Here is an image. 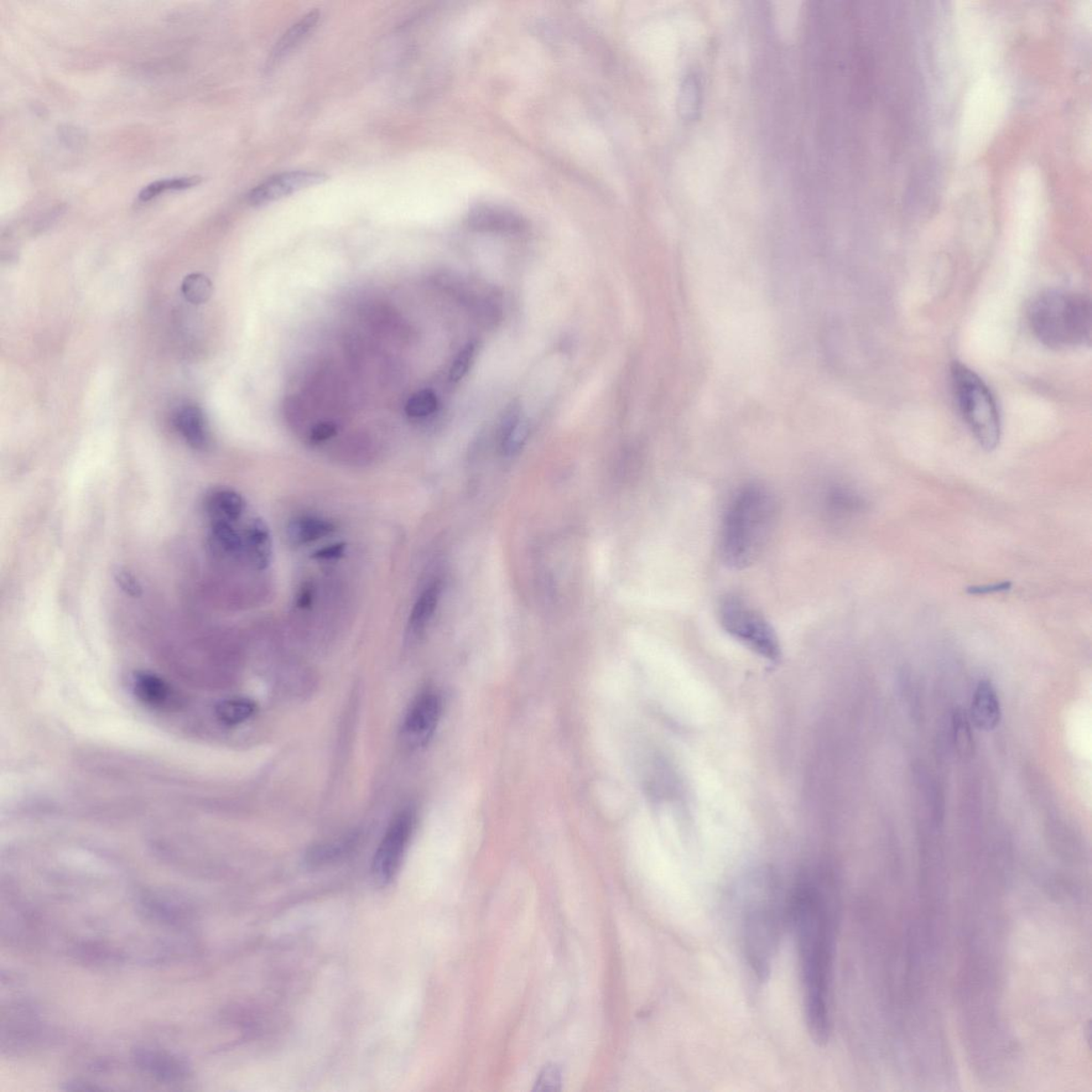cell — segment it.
<instances>
[{
	"mask_svg": "<svg viewBox=\"0 0 1092 1092\" xmlns=\"http://www.w3.org/2000/svg\"><path fill=\"white\" fill-rule=\"evenodd\" d=\"M819 881H803L790 899L802 979L805 1022L816 1043L831 1034V991L837 930L835 892Z\"/></svg>",
	"mask_w": 1092,
	"mask_h": 1092,
	"instance_id": "1",
	"label": "cell"
},
{
	"mask_svg": "<svg viewBox=\"0 0 1092 1092\" xmlns=\"http://www.w3.org/2000/svg\"><path fill=\"white\" fill-rule=\"evenodd\" d=\"M777 502L771 490L749 483L732 497L722 518L719 552L731 569L748 568L760 558L777 519Z\"/></svg>",
	"mask_w": 1092,
	"mask_h": 1092,
	"instance_id": "2",
	"label": "cell"
},
{
	"mask_svg": "<svg viewBox=\"0 0 1092 1092\" xmlns=\"http://www.w3.org/2000/svg\"><path fill=\"white\" fill-rule=\"evenodd\" d=\"M1029 327L1036 339L1055 350L1089 346L1092 310L1087 296L1054 289L1034 297L1027 311Z\"/></svg>",
	"mask_w": 1092,
	"mask_h": 1092,
	"instance_id": "3",
	"label": "cell"
},
{
	"mask_svg": "<svg viewBox=\"0 0 1092 1092\" xmlns=\"http://www.w3.org/2000/svg\"><path fill=\"white\" fill-rule=\"evenodd\" d=\"M776 888L768 886L746 897L742 911V942L746 960L757 979L771 973L782 928V901Z\"/></svg>",
	"mask_w": 1092,
	"mask_h": 1092,
	"instance_id": "4",
	"label": "cell"
},
{
	"mask_svg": "<svg viewBox=\"0 0 1092 1092\" xmlns=\"http://www.w3.org/2000/svg\"><path fill=\"white\" fill-rule=\"evenodd\" d=\"M950 378L956 403L971 433L982 449L996 450L1001 440L1002 422L991 389L979 374L960 362L951 365Z\"/></svg>",
	"mask_w": 1092,
	"mask_h": 1092,
	"instance_id": "5",
	"label": "cell"
},
{
	"mask_svg": "<svg viewBox=\"0 0 1092 1092\" xmlns=\"http://www.w3.org/2000/svg\"><path fill=\"white\" fill-rule=\"evenodd\" d=\"M719 616L727 635L749 651L769 663H778L781 659V643L771 622L743 597L735 595L722 597Z\"/></svg>",
	"mask_w": 1092,
	"mask_h": 1092,
	"instance_id": "6",
	"label": "cell"
},
{
	"mask_svg": "<svg viewBox=\"0 0 1092 1092\" xmlns=\"http://www.w3.org/2000/svg\"><path fill=\"white\" fill-rule=\"evenodd\" d=\"M413 829V814L404 811L393 820L373 861V876L379 886L391 882L402 865Z\"/></svg>",
	"mask_w": 1092,
	"mask_h": 1092,
	"instance_id": "7",
	"label": "cell"
},
{
	"mask_svg": "<svg viewBox=\"0 0 1092 1092\" xmlns=\"http://www.w3.org/2000/svg\"><path fill=\"white\" fill-rule=\"evenodd\" d=\"M327 176L311 171H290L273 176L256 187L248 195L253 206H261L282 199L295 192L324 183Z\"/></svg>",
	"mask_w": 1092,
	"mask_h": 1092,
	"instance_id": "8",
	"label": "cell"
},
{
	"mask_svg": "<svg viewBox=\"0 0 1092 1092\" xmlns=\"http://www.w3.org/2000/svg\"><path fill=\"white\" fill-rule=\"evenodd\" d=\"M441 715V702L434 693H425L416 699L405 716L403 738L410 747H423L433 736Z\"/></svg>",
	"mask_w": 1092,
	"mask_h": 1092,
	"instance_id": "9",
	"label": "cell"
},
{
	"mask_svg": "<svg viewBox=\"0 0 1092 1092\" xmlns=\"http://www.w3.org/2000/svg\"><path fill=\"white\" fill-rule=\"evenodd\" d=\"M971 717L980 730L991 731L1000 724V700L989 681L982 680L977 685L972 700Z\"/></svg>",
	"mask_w": 1092,
	"mask_h": 1092,
	"instance_id": "10",
	"label": "cell"
},
{
	"mask_svg": "<svg viewBox=\"0 0 1092 1092\" xmlns=\"http://www.w3.org/2000/svg\"><path fill=\"white\" fill-rule=\"evenodd\" d=\"M175 426L192 449L203 450L210 444L205 416L196 405L181 408L175 416Z\"/></svg>",
	"mask_w": 1092,
	"mask_h": 1092,
	"instance_id": "11",
	"label": "cell"
},
{
	"mask_svg": "<svg viewBox=\"0 0 1092 1092\" xmlns=\"http://www.w3.org/2000/svg\"><path fill=\"white\" fill-rule=\"evenodd\" d=\"M470 227L480 232L513 233L522 230L523 222L516 215L498 208L483 207L473 212Z\"/></svg>",
	"mask_w": 1092,
	"mask_h": 1092,
	"instance_id": "12",
	"label": "cell"
},
{
	"mask_svg": "<svg viewBox=\"0 0 1092 1092\" xmlns=\"http://www.w3.org/2000/svg\"><path fill=\"white\" fill-rule=\"evenodd\" d=\"M246 549L250 561L258 570L267 568L273 558V546L269 528L263 519H254L250 524Z\"/></svg>",
	"mask_w": 1092,
	"mask_h": 1092,
	"instance_id": "13",
	"label": "cell"
},
{
	"mask_svg": "<svg viewBox=\"0 0 1092 1092\" xmlns=\"http://www.w3.org/2000/svg\"><path fill=\"white\" fill-rule=\"evenodd\" d=\"M136 1060L140 1068L163 1080H178L187 1074V1065L168 1054L143 1049L136 1052Z\"/></svg>",
	"mask_w": 1092,
	"mask_h": 1092,
	"instance_id": "14",
	"label": "cell"
},
{
	"mask_svg": "<svg viewBox=\"0 0 1092 1092\" xmlns=\"http://www.w3.org/2000/svg\"><path fill=\"white\" fill-rule=\"evenodd\" d=\"M206 509L214 522L237 521L244 511L243 498L238 493L228 488H221L210 494L206 499Z\"/></svg>",
	"mask_w": 1092,
	"mask_h": 1092,
	"instance_id": "15",
	"label": "cell"
},
{
	"mask_svg": "<svg viewBox=\"0 0 1092 1092\" xmlns=\"http://www.w3.org/2000/svg\"><path fill=\"white\" fill-rule=\"evenodd\" d=\"M319 13L314 12L306 14L305 17L301 19L297 24H295L293 27H291L288 33L282 36V39L278 42L277 45H275L273 54L270 56V59L268 60L270 65L277 64V62L283 59L285 56L291 53V50L297 48L301 42H303L306 36L309 35L311 31L316 27V24L319 22Z\"/></svg>",
	"mask_w": 1092,
	"mask_h": 1092,
	"instance_id": "16",
	"label": "cell"
},
{
	"mask_svg": "<svg viewBox=\"0 0 1092 1092\" xmlns=\"http://www.w3.org/2000/svg\"><path fill=\"white\" fill-rule=\"evenodd\" d=\"M135 695L149 705L161 706L169 701L170 686L158 675L149 673H138L133 681Z\"/></svg>",
	"mask_w": 1092,
	"mask_h": 1092,
	"instance_id": "17",
	"label": "cell"
},
{
	"mask_svg": "<svg viewBox=\"0 0 1092 1092\" xmlns=\"http://www.w3.org/2000/svg\"><path fill=\"white\" fill-rule=\"evenodd\" d=\"M335 524L313 517H304L294 519L288 528V537L295 544H305L326 537L335 532Z\"/></svg>",
	"mask_w": 1092,
	"mask_h": 1092,
	"instance_id": "18",
	"label": "cell"
},
{
	"mask_svg": "<svg viewBox=\"0 0 1092 1092\" xmlns=\"http://www.w3.org/2000/svg\"><path fill=\"white\" fill-rule=\"evenodd\" d=\"M528 434V423L521 418L517 405H511L508 409V413L503 422L502 445L504 451L508 455L516 454V452L522 449Z\"/></svg>",
	"mask_w": 1092,
	"mask_h": 1092,
	"instance_id": "19",
	"label": "cell"
},
{
	"mask_svg": "<svg viewBox=\"0 0 1092 1092\" xmlns=\"http://www.w3.org/2000/svg\"><path fill=\"white\" fill-rule=\"evenodd\" d=\"M254 711H256V705L253 702L242 698L223 700L216 706L218 720L227 726L242 724L251 719Z\"/></svg>",
	"mask_w": 1092,
	"mask_h": 1092,
	"instance_id": "20",
	"label": "cell"
},
{
	"mask_svg": "<svg viewBox=\"0 0 1092 1092\" xmlns=\"http://www.w3.org/2000/svg\"><path fill=\"white\" fill-rule=\"evenodd\" d=\"M441 588L438 582L430 585L415 603L411 612L410 624L413 629L423 628L433 617L440 599Z\"/></svg>",
	"mask_w": 1092,
	"mask_h": 1092,
	"instance_id": "21",
	"label": "cell"
},
{
	"mask_svg": "<svg viewBox=\"0 0 1092 1092\" xmlns=\"http://www.w3.org/2000/svg\"><path fill=\"white\" fill-rule=\"evenodd\" d=\"M211 539L214 543L230 555H237L243 549L242 540L228 522L217 521L211 525Z\"/></svg>",
	"mask_w": 1092,
	"mask_h": 1092,
	"instance_id": "22",
	"label": "cell"
},
{
	"mask_svg": "<svg viewBox=\"0 0 1092 1092\" xmlns=\"http://www.w3.org/2000/svg\"><path fill=\"white\" fill-rule=\"evenodd\" d=\"M181 293L187 301L192 304H205L211 297L212 284L206 275L192 273L187 275L181 284Z\"/></svg>",
	"mask_w": 1092,
	"mask_h": 1092,
	"instance_id": "23",
	"label": "cell"
},
{
	"mask_svg": "<svg viewBox=\"0 0 1092 1092\" xmlns=\"http://www.w3.org/2000/svg\"><path fill=\"white\" fill-rule=\"evenodd\" d=\"M200 183L201 178H199V176L155 181V183L145 187V188L140 192L139 200L142 202H149L153 200L154 197L164 194L165 191L184 190L187 188H191V187L199 185Z\"/></svg>",
	"mask_w": 1092,
	"mask_h": 1092,
	"instance_id": "24",
	"label": "cell"
},
{
	"mask_svg": "<svg viewBox=\"0 0 1092 1092\" xmlns=\"http://www.w3.org/2000/svg\"><path fill=\"white\" fill-rule=\"evenodd\" d=\"M438 407L436 395L431 389H422L410 397L404 410L410 418L419 419L434 414Z\"/></svg>",
	"mask_w": 1092,
	"mask_h": 1092,
	"instance_id": "25",
	"label": "cell"
},
{
	"mask_svg": "<svg viewBox=\"0 0 1092 1092\" xmlns=\"http://www.w3.org/2000/svg\"><path fill=\"white\" fill-rule=\"evenodd\" d=\"M475 357L476 345L474 342H470V344H467L464 350L459 352V355L457 356L455 361L452 362L450 371V379L451 382H460L462 379L466 376L467 373H469L471 369V366L473 365V363L475 361Z\"/></svg>",
	"mask_w": 1092,
	"mask_h": 1092,
	"instance_id": "26",
	"label": "cell"
},
{
	"mask_svg": "<svg viewBox=\"0 0 1092 1092\" xmlns=\"http://www.w3.org/2000/svg\"><path fill=\"white\" fill-rule=\"evenodd\" d=\"M954 736L957 748L961 753H969L972 747V735L969 721L960 711H955L953 719Z\"/></svg>",
	"mask_w": 1092,
	"mask_h": 1092,
	"instance_id": "27",
	"label": "cell"
},
{
	"mask_svg": "<svg viewBox=\"0 0 1092 1092\" xmlns=\"http://www.w3.org/2000/svg\"><path fill=\"white\" fill-rule=\"evenodd\" d=\"M561 1071L556 1065H549L542 1070L534 1084V1091L560 1090Z\"/></svg>",
	"mask_w": 1092,
	"mask_h": 1092,
	"instance_id": "28",
	"label": "cell"
},
{
	"mask_svg": "<svg viewBox=\"0 0 1092 1092\" xmlns=\"http://www.w3.org/2000/svg\"><path fill=\"white\" fill-rule=\"evenodd\" d=\"M116 581L118 582L119 587L121 588V590H123L127 596H131L133 597L142 596V586H140L138 580L131 573V572L127 570H119L116 574Z\"/></svg>",
	"mask_w": 1092,
	"mask_h": 1092,
	"instance_id": "29",
	"label": "cell"
},
{
	"mask_svg": "<svg viewBox=\"0 0 1092 1092\" xmlns=\"http://www.w3.org/2000/svg\"><path fill=\"white\" fill-rule=\"evenodd\" d=\"M336 433L337 427L335 424L329 422L319 423L311 430L310 440L311 443H322V442L333 438Z\"/></svg>",
	"mask_w": 1092,
	"mask_h": 1092,
	"instance_id": "30",
	"label": "cell"
},
{
	"mask_svg": "<svg viewBox=\"0 0 1092 1092\" xmlns=\"http://www.w3.org/2000/svg\"><path fill=\"white\" fill-rule=\"evenodd\" d=\"M1012 584L1011 581H1001L992 585H982L969 587L966 591L972 596H985L997 594V592H1005L1010 590Z\"/></svg>",
	"mask_w": 1092,
	"mask_h": 1092,
	"instance_id": "31",
	"label": "cell"
},
{
	"mask_svg": "<svg viewBox=\"0 0 1092 1092\" xmlns=\"http://www.w3.org/2000/svg\"><path fill=\"white\" fill-rule=\"evenodd\" d=\"M346 550L345 543H336L327 545L324 549L317 550L313 558L320 560H335L342 558Z\"/></svg>",
	"mask_w": 1092,
	"mask_h": 1092,
	"instance_id": "32",
	"label": "cell"
},
{
	"mask_svg": "<svg viewBox=\"0 0 1092 1092\" xmlns=\"http://www.w3.org/2000/svg\"><path fill=\"white\" fill-rule=\"evenodd\" d=\"M313 599H314L313 587H311V585L310 584H305L303 587V589H301L299 592L297 605L298 607L303 608V610H304V608H309L311 605V603H313Z\"/></svg>",
	"mask_w": 1092,
	"mask_h": 1092,
	"instance_id": "33",
	"label": "cell"
}]
</instances>
